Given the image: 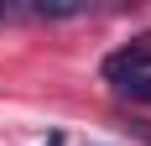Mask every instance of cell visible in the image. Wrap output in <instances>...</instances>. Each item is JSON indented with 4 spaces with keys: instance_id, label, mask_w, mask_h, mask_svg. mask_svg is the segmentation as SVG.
<instances>
[{
    "instance_id": "1",
    "label": "cell",
    "mask_w": 151,
    "mask_h": 146,
    "mask_svg": "<svg viewBox=\"0 0 151 146\" xmlns=\"http://www.w3.org/2000/svg\"><path fill=\"white\" fill-rule=\"evenodd\" d=\"M146 73H151V31L136 37V42H125L120 52L104 58V78H109L115 89H125L130 78H146Z\"/></svg>"
},
{
    "instance_id": "2",
    "label": "cell",
    "mask_w": 151,
    "mask_h": 146,
    "mask_svg": "<svg viewBox=\"0 0 151 146\" xmlns=\"http://www.w3.org/2000/svg\"><path fill=\"white\" fill-rule=\"evenodd\" d=\"M120 94H125V99H136V104H151V73H146V78H130Z\"/></svg>"
}]
</instances>
